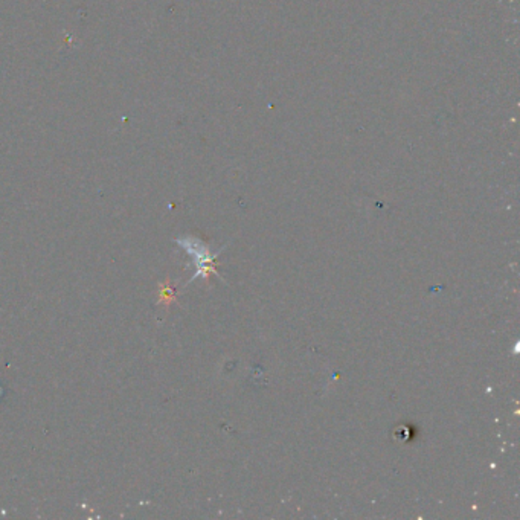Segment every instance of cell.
Segmentation results:
<instances>
[{"label": "cell", "mask_w": 520, "mask_h": 520, "mask_svg": "<svg viewBox=\"0 0 520 520\" xmlns=\"http://www.w3.org/2000/svg\"><path fill=\"white\" fill-rule=\"evenodd\" d=\"M177 244H181L183 249L194 258V264H195V267H197V272H195L192 279L199 278V276L208 278L209 274L217 275V270L214 267L216 255H211L206 244L202 243L199 238H192V237L177 238Z\"/></svg>", "instance_id": "6da1fadb"}]
</instances>
